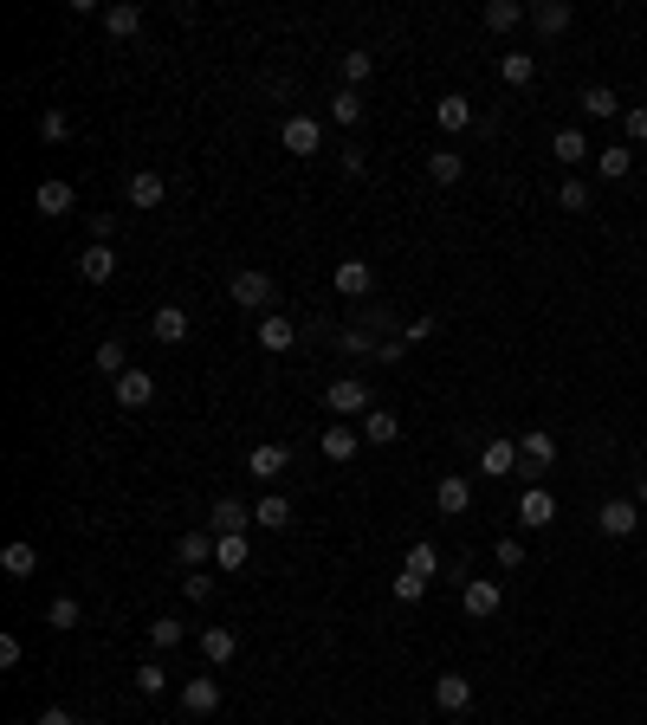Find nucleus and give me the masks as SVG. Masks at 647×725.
<instances>
[{
    "mask_svg": "<svg viewBox=\"0 0 647 725\" xmlns=\"http://www.w3.org/2000/svg\"><path fill=\"white\" fill-rule=\"evenodd\" d=\"M402 337H408V344H421V337H434V318H428V311H421V318H415V324H408V331H402Z\"/></svg>",
    "mask_w": 647,
    "mask_h": 725,
    "instance_id": "obj_52",
    "label": "nucleus"
},
{
    "mask_svg": "<svg viewBox=\"0 0 647 725\" xmlns=\"http://www.w3.org/2000/svg\"><path fill=\"white\" fill-rule=\"evenodd\" d=\"M492 557H499V570H525V544H518V538H499V551H492Z\"/></svg>",
    "mask_w": 647,
    "mask_h": 725,
    "instance_id": "obj_50",
    "label": "nucleus"
},
{
    "mask_svg": "<svg viewBox=\"0 0 647 725\" xmlns=\"http://www.w3.org/2000/svg\"><path fill=\"white\" fill-rule=\"evenodd\" d=\"M39 725H78V719L65 713V706H46V713H39Z\"/></svg>",
    "mask_w": 647,
    "mask_h": 725,
    "instance_id": "obj_53",
    "label": "nucleus"
},
{
    "mask_svg": "<svg viewBox=\"0 0 647 725\" xmlns=\"http://www.w3.org/2000/svg\"><path fill=\"white\" fill-rule=\"evenodd\" d=\"M149 402H156V376L130 363V369L117 376V408H149Z\"/></svg>",
    "mask_w": 647,
    "mask_h": 725,
    "instance_id": "obj_12",
    "label": "nucleus"
},
{
    "mask_svg": "<svg viewBox=\"0 0 647 725\" xmlns=\"http://www.w3.org/2000/svg\"><path fill=\"white\" fill-rule=\"evenodd\" d=\"M363 441L395 447V441H402V415H389V408H369V415H363Z\"/></svg>",
    "mask_w": 647,
    "mask_h": 725,
    "instance_id": "obj_28",
    "label": "nucleus"
},
{
    "mask_svg": "<svg viewBox=\"0 0 647 725\" xmlns=\"http://www.w3.org/2000/svg\"><path fill=\"white\" fill-rule=\"evenodd\" d=\"M279 143L292 149V156H318V149H324V123L298 111V117H285V123H279Z\"/></svg>",
    "mask_w": 647,
    "mask_h": 725,
    "instance_id": "obj_4",
    "label": "nucleus"
},
{
    "mask_svg": "<svg viewBox=\"0 0 647 725\" xmlns=\"http://www.w3.org/2000/svg\"><path fill=\"white\" fill-rule=\"evenodd\" d=\"M337 72H343V91H363L369 78H376V52H343Z\"/></svg>",
    "mask_w": 647,
    "mask_h": 725,
    "instance_id": "obj_32",
    "label": "nucleus"
},
{
    "mask_svg": "<svg viewBox=\"0 0 647 725\" xmlns=\"http://www.w3.org/2000/svg\"><path fill=\"white\" fill-rule=\"evenodd\" d=\"M635 505H641V512H647V473H641V480H635Z\"/></svg>",
    "mask_w": 647,
    "mask_h": 725,
    "instance_id": "obj_54",
    "label": "nucleus"
},
{
    "mask_svg": "<svg viewBox=\"0 0 647 725\" xmlns=\"http://www.w3.org/2000/svg\"><path fill=\"white\" fill-rule=\"evenodd\" d=\"M479 473L486 480H505V473H525V454H518V441H486V454H479Z\"/></svg>",
    "mask_w": 647,
    "mask_h": 725,
    "instance_id": "obj_10",
    "label": "nucleus"
},
{
    "mask_svg": "<svg viewBox=\"0 0 647 725\" xmlns=\"http://www.w3.org/2000/svg\"><path fill=\"white\" fill-rule=\"evenodd\" d=\"M91 369H104V376H123V369H130V357H123V344H117V337H104V344H98Z\"/></svg>",
    "mask_w": 647,
    "mask_h": 725,
    "instance_id": "obj_42",
    "label": "nucleus"
},
{
    "mask_svg": "<svg viewBox=\"0 0 647 725\" xmlns=\"http://www.w3.org/2000/svg\"><path fill=\"white\" fill-rule=\"evenodd\" d=\"M182 706L195 719H208L214 706H220V687H214V674H195V680H182Z\"/></svg>",
    "mask_w": 647,
    "mask_h": 725,
    "instance_id": "obj_21",
    "label": "nucleus"
},
{
    "mask_svg": "<svg viewBox=\"0 0 647 725\" xmlns=\"http://www.w3.org/2000/svg\"><path fill=\"white\" fill-rule=\"evenodd\" d=\"M292 499H285V492H266V499H259L253 505V525H266V531H285V525H292Z\"/></svg>",
    "mask_w": 647,
    "mask_h": 725,
    "instance_id": "obj_29",
    "label": "nucleus"
},
{
    "mask_svg": "<svg viewBox=\"0 0 647 725\" xmlns=\"http://www.w3.org/2000/svg\"><path fill=\"white\" fill-rule=\"evenodd\" d=\"M227 292H233V305H240V311H266L272 298H279V292H272V272H259V266H240L227 279Z\"/></svg>",
    "mask_w": 647,
    "mask_h": 725,
    "instance_id": "obj_1",
    "label": "nucleus"
},
{
    "mask_svg": "<svg viewBox=\"0 0 647 725\" xmlns=\"http://www.w3.org/2000/svg\"><path fill=\"white\" fill-rule=\"evenodd\" d=\"M78 622H85V609H78V596H52V603H46V628H59V635H72Z\"/></svg>",
    "mask_w": 647,
    "mask_h": 725,
    "instance_id": "obj_37",
    "label": "nucleus"
},
{
    "mask_svg": "<svg viewBox=\"0 0 647 725\" xmlns=\"http://www.w3.org/2000/svg\"><path fill=\"white\" fill-rule=\"evenodd\" d=\"M214 551H220V538H214V531H188V538L175 544V557H182L188 570H208V564H214Z\"/></svg>",
    "mask_w": 647,
    "mask_h": 725,
    "instance_id": "obj_24",
    "label": "nucleus"
},
{
    "mask_svg": "<svg viewBox=\"0 0 647 725\" xmlns=\"http://www.w3.org/2000/svg\"><path fill=\"white\" fill-rule=\"evenodd\" d=\"M233 654H240V635H233V628H201V661L208 667H227Z\"/></svg>",
    "mask_w": 647,
    "mask_h": 725,
    "instance_id": "obj_25",
    "label": "nucleus"
},
{
    "mask_svg": "<svg viewBox=\"0 0 647 725\" xmlns=\"http://www.w3.org/2000/svg\"><path fill=\"white\" fill-rule=\"evenodd\" d=\"M65 136H72V123H65V111H39V143H65Z\"/></svg>",
    "mask_w": 647,
    "mask_h": 725,
    "instance_id": "obj_44",
    "label": "nucleus"
},
{
    "mask_svg": "<svg viewBox=\"0 0 647 725\" xmlns=\"http://www.w3.org/2000/svg\"><path fill=\"white\" fill-rule=\"evenodd\" d=\"M330 285H337L343 298H369V292H376V266H369V259H337Z\"/></svg>",
    "mask_w": 647,
    "mask_h": 725,
    "instance_id": "obj_6",
    "label": "nucleus"
},
{
    "mask_svg": "<svg viewBox=\"0 0 647 725\" xmlns=\"http://www.w3.org/2000/svg\"><path fill=\"white\" fill-rule=\"evenodd\" d=\"M110 272H117V253H110V246H91V240H85V253H78V279H85V285H104Z\"/></svg>",
    "mask_w": 647,
    "mask_h": 725,
    "instance_id": "obj_27",
    "label": "nucleus"
},
{
    "mask_svg": "<svg viewBox=\"0 0 647 725\" xmlns=\"http://www.w3.org/2000/svg\"><path fill=\"white\" fill-rule=\"evenodd\" d=\"M324 408H330V415H369L376 402H369V382L363 376H337L324 389Z\"/></svg>",
    "mask_w": 647,
    "mask_h": 725,
    "instance_id": "obj_2",
    "label": "nucleus"
},
{
    "mask_svg": "<svg viewBox=\"0 0 647 725\" xmlns=\"http://www.w3.org/2000/svg\"><path fill=\"white\" fill-rule=\"evenodd\" d=\"M557 208L583 214V208H589V188H583V182H557Z\"/></svg>",
    "mask_w": 647,
    "mask_h": 725,
    "instance_id": "obj_49",
    "label": "nucleus"
},
{
    "mask_svg": "<svg viewBox=\"0 0 647 725\" xmlns=\"http://www.w3.org/2000/svg\"><path fill=\"white\" fill-rule=\"evenodd\" d=\"M182 641H188V622H182V615H156V622H149V648H156V654L182 648Z\"/></svg>",
    "mask_w": 647,
    "mask_h": 725,
    "instance_id": "obj_33",
    "label": "nucleus"
},
{
    "mask_svg": "<svg viewBox=\"0 0 647 725\" xmlns=\"http://www.w3.org/2000/svg\"><path fill=\"white\" fill-rule=\"evenodd\" d=\"M434 706L440 713H473V680L466 674H440L434 680Z\"/></svg>",
    "mask_w": 647,
    "mask_h": 725,
    "instance_id": "obj_14",
    "label": "nucleus"
},
{
    "mask_svg": "<svg viewBox=\"0 0 647 725\" xmlns=\"http://www.w3.org/2000/svg\"><path fill=\"white\" fill-rule=\"evenodd\" d=\"M550 156L563 162V169H570V162H583V156H596V149H589V136L576 130V123H557V136H550Z\"/></svg>",
    "mask_w": 647,
    "mask_h": 725,
    "instance_id": "obj_20",
    "label": "nucleus"
},
{
    "mask_svg": "<svg viewBox=\"0 0 647 725\" xmlns=\"http://www.w3.org/2000/svg\"><path fill=\"white\" fill-rule=\"evenodd\" d=\"M149 337H156V344H182L188 337V311L182 305H156L149 311Z\"/></svg>",
    "mask_w": 647,
    "mask_h": 725,
    "instance_id": "obj_16",
    "label": "nucleus"
},
{
    "mask_svg": "<svg viewBox=\"0 0 647 725\" xmlns=\"http://www.w3.org/2000/svg\"><path fill=\"white\" fill-rule=\"evenodd\" d=\"M389 590H395V603H402V609H415L421 596H428V583H421L415 570H395V583H389Z\"/></svg>",
    "mask_w": 647,
    "mask_h": 725,
    "instance_id": "obj_41",
    "label": "nucleus"
},
{
    "mask_svg": "<svg viewBox=\"0 0 647 725\" xmlns=\"http://www.w3.org/2000/svg\"><path fill=\"white\" fill-rule=\"evenodd\" d=\"M123 195H130V208H162V195H169V182H162L156 169H136Z\"/></svg>",
    "mask_w": 647,
    "mask_h": 725,
    "instance_id": "obj_22",
    "label": "nucleus"
},
{
    "mask_svg": "<svg viewBox=\"0 0 647 725\" xmlns=\"http://www.w3.org/2000/svg\"><path fill=\"white\" fill-rule=\"evenodd\" d=\"M434 123L447 136H460V130H473V98H460V91H447V98L434 104Z\"/></svg>",
    "mask_w": 647,
    "mask_h": 725,
    "instance_id": "obj_18",
    "label": "nucleus"
},
{
    "mask_svg": "<svg viewBox=\"0 0 647 725\" xmlns=\"http://www.w3.org/2000/svg\"><path fill=\"white\" fill-rule=\"evenodd\" d=\"M576 111H583L589 123H609V117H622V98H615L609 85H589L583 98H576Z\"/></svg>",
    "mask_w": 647,
    "mask_h": 725,
    "instance_id": "obj_26",
    "label": "nucleus"
},
{
    "mask_svg": "<svg viewBox=\"0 0 647 725\" xmlns=\"http://www.w3.org/2000/svg\"><path fill=\"white\" fill-rule=\"evenodd\" d=\"M622 136H628V149L647 143V104H628V111H622Z\"/></svg>",
    "mask_w": 647,
    "mask_h": 725,
    "instance_id": "obj_45",
    "label": "nucleus"
},
{
    "mask_svg": "<svg viewBox=\"0 0 647 725\" xmlns=\"http://www.w3.org/2000/svg\"><path fill=\"white\" fill-rule=\"evenodd\" d=\"M434 505L447 518H460V512H473V480H460V473H447V480L434 486Z\"/></svg>",
    "mask_w": 647,
    "mask_h": 725,
    "instance_id": "obj_19",
    "label": "nucleus"
},
{
    "mask_svg": "<svg viewBox=\"0 0 647 725\" xmlns=\"http://www.w3.org/2000/svg\"><path fill=\"white\" fill-rule=\"evenodd\" d=\"M292 344H298V324L285 318V311H266V318H259V350H266V357H285Z\"/></svg>",
    "mask_w": 647,
    "mask_h": 725,
    "instance_id": "obj_11",
    "label": "nucleus"
},
{
    "mask_svg": "<svg viewBox=\"0 0 647 725\" xmlns=\"http://www.w3.org/2000/svg\"><path fill=\"white\" fill-rule=\"evenodd\" d=\"M182 596H188V603H208V596H214V577H208V570H188V577H182Z\"/></svg>",
    "mask_w": 647,
    "mask_h": 725,
    "instance_id": "obj_48",
    "label": "nucleus"
},
{
    "mask_svg": "<svg viewBox=\"0 0 647 725\" xmlns=\"http://www.w3.org/2000/svg\"><path fill=\"white\" fill-rule=\"evenodd\" d=\"M214 564H220V570H246V538H220Z\"/></svg>",
    "mask_w": 647,
    "mask_h": 725,
    "instance_id": "obj_47",
    "label": "nucleus"
},
{
    "mask_svg": "<svg viewBox=\"0 0 647 725\" xmlns=\"http://www.w3.org/2000/svg\"><path fill=\"white\" fill-rule=\"evenodd\" d=\"M104 33H117V39L143 33V7H136V0H117V7H104Z\"/></svg>",
    "mask_w": 647,
    "mask_h": 725,
    "instance_id": "obj_35",
    "label": "nucleus"
},
{
    "mask_svg": "<svg viewBox=\"0 0 647 725\" xmlns=\"http://www.w3.org/2000/svg\"><path fill=\"white\" fill-rule=\"evenodd\" d=\"M518 20H531V13L518 7V0H486V26H492V33H512Z\"/></svg>",
    "mask_w": 647,
    "mask_h": 725,
    "instance_id": "obj_40",
    "label": "nucleus"
},
{
    "mask_svg": "<svg viewBox=\"0 0 647 725\" xmlns=\"http://www.w3.org/2000/svg\"><path fill=\"white\" fill-rule=\"evenodd\" d=\"M518 525H525V531L557 525V492H550V486H525V499H518Z\"/></svg>",
    "mask_w": 647,
    "mask_h": 725,
    "instance_id": "obj_5",
    "label": "nucleus"
},
{
    "mask_svg": "<svg viewBox=\"0 0 647 725\" xmlns=\"http://www.w3.org/2000/svg\"><path fill=\"white\" fill-rule=\"evenodd\" d=\"M570 0H538V7H531V26H538L544 39H557V33H570Z\"/></svg>",
    "mask_w": 647,
    "mask_h": 725,
    "instance_id": "obj_23",
    "label": "nucleus"
},
{
    "mask_svg": "<svg viewBox=\"0 0 647 725\" xmlns=\"http://www.w3.org/2000/svg\"><path fill=\"white\" fill-rule=\"evenodd\" d=\"M460 175H466V156H460V149H434V156H428V182L434 188H453Z\"/></svg>",
    "mask_w": 647,
    "mask_h": 725,
    "instance_id": "obj_30",
    "label": "nucleus"
},
{
    "mask_svg": "<svg viewBox=\"0 0 647 725\" xmlns=\"http://www.w3.org/2000/svg\"><path fill=\"white\" fill-rule=\"evenodd\" d=\"M318 447H324V460H337V467H350V460H356V447H363V434H356L350 421H330Z\"/></svg>",
    "mask_w": 647,
    "mask_h": 725,
    "instance_id": "obj_15",
    "label": "nucleus"
},
{
    "mask_svg": "<svg viewBox=\"0 0 647 725\" xmlns=\"http://www.w3.org/2000/svg\"><path fill=\"white\" fill-rule=\"evenodd\" d=\"M531 78H538V59H531V52H505V59H499V85L525 91Z\"/></svg>",
    "mask_w": 647,
    "mask_h": 725,
    "instance_id": "obj_36",
    "label": "nucleus"
},
{
    "mask_svg": "<svg viewBox=\"0 0 647 725\" xmlns=\"http://www.w3.org/2000/svg\"><path fill=\"white\" fill-rule=\"evenodd\" d=\"M162 687H169V667H162V661H143V667H136V693H162Z\"/></svg>",
    "mask_w": 647,
    "mask_h": 725,
    "instance_id": "obj_46",
    "label": "nucleus"
},
{
    "mask_svg": "<svg viewBox=\"0 0 647 725\" xmlns=\"http://www.w3.org/2000/svg\"><path fill=\"white\" fill-rule=\"evenodd\" d=\"M72 201H78V188L65 182V175H46V182L33 188V208L46 214V221H59V214H72Z\"/></svg>",
    "mask_w": 647,
    "mask_h": 725,
    "instance_id": "obj_8",
    "label": "nucleus"
},
{
    "mask_svg": "<svg viewBox=\"0 0 647 725\" xmlns=\"http://www.w3.org/2000/svg\"><path fill=\"white\" fill-rule=\"evenodd\" d=\"M337 344H343V357H376V350H382V344H376V331H363V324H356V331H343Z\"/></svg>",
    "mask_w": 647,
    "mask_h": 725,
    "instance_id": "obj_43",
    "label": "nucleus"
},
{
    "mask_svg": "<svg viewBox=\"0 0 647 725\" xmlns=\"http://www.w3.org/2000/svg\"><path fill=\"white\" fill-rule=\"evenodd\" d=\"M460 609L473 615V622H486V615H499V609H505V590H499V583H492V577H479V583H466Z\"/></svg>",
    "mask_w": 647,
    "mask_h": 725,
    "instance_id": "obj_13",
    "label": "nucleus"
},
{
    "mask_svg": "<svg viewBox=\"0 0 647 725\" xmlns=\"http://www.w3.org/2000/svg\"><path fill=\"white\" fill-rule=\"evenodd\" d=\"M285 467H292V447H285V441H259V447H246V473H253L259 486H272Z\"/></svg>",
    "mask_w": 647,
    "mask_h": 725,
    "instance_id": "obj_3",
    "label": "nucleus"
},
{
    "mask_svg": "<svg viewBox=\"0 0 647 725\" xmlns=\"http://www.w3.org/2000/svg\"><path fill=\"white\" fill-rule=\"evenodd\" d=\"M596 525H602V538H635V531H641V505L635 499H609L596 512Z\"/></svg>",
    "mask_w": 647,
    "mask_h": 725,
    "instance_id": "obj_7",
    "label": "nucleus"
},
{
    "mask_svg": "<svg viewBox=\"0 0 647 725\" xmlns=\"http://www.w3.org/2000/svg\"><path fill=\"white\" fill-rule=\"evenodd\" d=\"M39 570V544H26V538H13L7 551H0V577H13V583H26Z\"/></svg>",
    "mask_w": 647,
    "mask_h": 725,
    "instance_id": "obj_17",
    "label": "nucleus"
},
{
    "mask_svg": "<svg viewBox=\"0 0 647 725\" xmlns=\"http://www.w3.org/2000/svg\"><path fill=\"white\" fill-rule=\"evenodd\" d=\"M402 570H415L421 583H434L440 577V551L434 544H408V557H402Z\"/></svg>",
    "mask_w": 647,
    "mask_h": 725,
    "instance_id": "obj_39",
    "label": "nucleus"
},
{
    "mask_svg": "<svg viewBox=\"0 0 647 725\" xmlns=\"http://www.w3.org/2000/svg\"><path fill=\"white\" fill-rule=\"evenodd\" d=\"M518 454H525V473H544L550 460H557V441H550L544 428H531L525 441H518Z\"/></svg>",
    "mask_w": 647,
    "mask_h": 725,
    "instance_id": "obj_31",
    "label": "nucleus"
},
{
    "mask_svg": "<svg viewBox=\"0 0 647 725\" xmlns=\"http://www.w3.org/2000/svg\"><path fill=\"white\" fill-rule=\"evenodd\" d=\"M246 525H253V505L214 499V512H208V531H214V538H246Z\"/></svg>",
    "mask_w": 647,
    "mask_h": 725,
    "instance_id": "obj_9",
    "label": "nucleus"
},
{
    "mask_svg": "<svg viewBox=\"0 0 647 725\" xmlns=\"http://www.w3.org/2000/svg\"><path fill=\"white\" fill-rule=\"evenodd\" d=\"M628 169H635V149H628V143H609V149H596V175H602V182H622Z\"/></svg>",
    "mask_w": 647,
    "mask_h": 725,
    "instance_id": "obj_34",
    "label": "nucleus"
},
{
    "mask_svg": "<svg viewBox=\"0 0 647 725\" xmlns=\"http://www.w3.org/2000/svg\"><path fill=\"white\" fill-rule=\"evenodd\" d=\"M330 123H337V130H356V123H363V91H337V98H330Z\"/></svg>",
    "mask_w": 647,
    "mask_h": 725,
    "instance_id": "obj_38",
    "label": "nucleus"
},
{
    "mask_svg": "<svg viewBox=\"0 0 647 725\" xmlns=\"http://www.w3.org/2000/svg\"><path fill=\"white\" fill-rule=\"evenodd\" d=\"M0 667H7V674L20 667V635H0Z\"/></svg>",
    "mask_w": 647,
    "mask_h": 725,
    "instance_id": "obj_51",
    "label": "nucleus"
}]
</instances>
